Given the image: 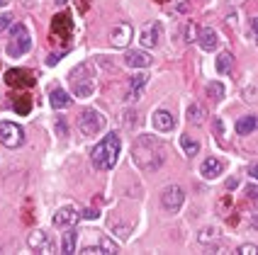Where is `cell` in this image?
Segmentation results:
<instances>
[{"mask_svg": "<svg viewBox=\"0 0 258 255\" xmlns=\"http://www.w3.org/2000/svg\"><path fill=\"white\" fill-rule=\"evenodd\" d=\"M134 117H137V114L132 112H124V124H127V127H134V124H137V119H134Z\"/></svg>", "mask_w": 258, "mask_h": 255, "instance_id": "36", "label": "cell"}, {"mask_svg": "<svg viewBox=\"0 0 258 255\" xmlns=\"http://www.w3.org/2000/svg\"><path fill=\"white\" fill-rule=\"evenodd\" d=\"M205 110H202L200 105H187V122H192V124H202L205 122Z\"/></svg>", "mask_w": 258, "mask_h": 255, "instance_id": "21", "label": "cell"}, {"mask_svg": "<svg viewBox=\"0 0 258 255\" xmlns=\"http://www.w3.org/2000/svg\"><path fill=\"white\" fill-rule=\"evenodd\" d=\"M81 216H83V219H98L100 214H98V209H86V212L81 214Z\"/></svg>", "mask_w": 258, "mask_h": 255, "instance_id": "37", "label": "cell"}, {"mask_svg": "<svg viewBox=\"0 0 258 255\" xmlns=\"http://www.w3.org/2000/svg\"><path fill=\"white\" fill-rule=\"evenodd\" d=\"M119 148H122V141H119V136L117 134H110V136H105L95 148H93V165L100 170H112L117 163V158H119Z\"/></svg>", "mask_w": 258, "mask_h": 255, "instance_id": "2", "label": "cell"}, {"mask_svg": "<svg viewBox=\"0 0 258 255\" xmlns=\"http://www.w3.org/2000/svg\"><path fill=\"white\" fill-rule=\"evenodd\" d=\"M222 173H224V163H222L219 158L210 156V158H205V160H202L200 175L205 178V180H215V178H219Z\"/></svg>", "mask_w": 258, "mask_h": 255, "instance_id": "11", "label": "cell"}, {"mask_svg": "<svg viewBox=\"0 0 258 255\" xmlns=\"http://www.w3.org/2000/svg\"><path fill=\"white\" fill-rule=\"evenodd\" d=\"M58 5H66V3H69V0H56Z\"/></svg>", "mask_w": 258, "mask_h": 255, "instance_id": "41", "label": "cell"}, {"mask_svg": "<svg viewBox=\"0 0 258 255\" xmlns=\"http://www.w3.org/2000/svg\"><path fill=\"white\" fill-rule=\"evenodd\" d=\"M151 122H154V127L158 131H171V129H175V117L168 110H156L154 117H151Z\"/></svg>", "mask_w": 258, "mask_h": 255, "instance_id": "13", "label": "cell"}, {"mask_svg": "<svg viewBox=\"0 0 258 255\" xmlns=\"http://www.w3.org/2000/svg\"><path fill=\"white\" fill-rule=\"evenodd\" d=\"M132 34H134V29H132L129 22H117L115 27H112V32H110V42L117 49H124L129 44V39H132Z\"/></svg>", "mask_w": 258, "mask_h": 255, "instance_id": "10", "label": "cell"}, {"mask_svg": "<svg viewBox=\"0 0 258 255\" xmlns=\"http://www.w3.org/2000/svg\"><path fill=\"white\" fill-rule=\"evenodd\" d=\"M81 219V212L76 209V207H61L56 214H54V226L56 228H71L76 226V221Z\"/></svg>", "mask_w": 258, "mask_h": 255, "instance_id": "9", "label": "cell"}, {"mask_svg": "<svg viewBox=\"0 0 258 255\" xmlns=\"http://www.w3.org/2000/svg\"><path fill=\"white\" fill-rule=\"evenodd\" d=\"M215 238H217V228L215 226L202 228L200 236H198V241H200V243H210V241H215Z\"/></svg>", "mask_w": 258, "mask_h": 255, "instance_id": "27", "label": "cell"}, {"mask_svg": "<svg viewBox=\"0 0 258 255\" xmlns=\"http://www.w3.org/2000/svg\"><path fill=\"white\" fill-rule=\"evenodd\" d=\"M71 20H69V15H58L54 17V25H51V37H63V39H69L71 37Z\"/></svg>", "mask_w": 258, "mask_h": 255, "instance_id": "15", "label": "cell"}, {"mask_svg": "<svg viewBox=\"0 0 258 255\" xmlns=\"http://www.w3.org/2000/svg\"><path fill=\"white\" fill-rule=\"evenodd\" d=\"M105 124H107V119L98 110H83L81 117H78V129L86 136H98L102 129H105Z\"/></svg>", "mask_w": 258, "mask_h": 255, "instance_id": "5", "label": "cell"}, {"mask_svg": "<svg viewBox=\"0 0 258 255\" xmlns=\"http://www.w3.org/2000/svg\"><path fill=\"white\" fill-rule=\"evenodd\" d=\"M81 253H83V255H100L102 250H100V245H86Z\"/></svg>", "mask_w": 258, "mask_h": 255, "instance_id": "33", "label": "cell"}, {"mask_svg": "<svg viewBox=\"0 0 258 255\" xmlns=\"http://www.w3.org/2000/svg\"><path fill=\"white\" fill-rule=\"evenodd\" d=\"M29 49H32V34H29V29L25 25H15L13 27V42L8 44V54L13 58H20L25 56Z\"/></svg>", "mask_w": 258, "mask_h": 255, "instance_id": "4", "label": "cell"}, {"mask_svg": "<svg viewBox=\"0 0 258 255\" xmlns=\"http://www.w3.org/2000/svg\"><path fill=\"white\" fill-rule=\"evenodd\" d=\"M15 110H17L20 114H27L29 112V98H25V95H22V98L15 102Z\"/></svg>", "mask_w": 258, "mask_h": 255, "instance_id": "29", "label": "cell"}, {"mask_svg": "<svg viewBox=\"0 0 258 255\" xmlns=\"http://www.w3.org/2000/svg\"><path fill=\"white\" fill-rule=\"evenodd\" d=\"M256 114H246V117H241L239 122H236V131L241 134V136H246V134H253L256 131Z\"/></svg>", "mask_w": 258, "mask_h": 255, "instance_id": "20", "label": "cell"}, {"mask_svg": "<svg viewBox=\"0 0 258 255\" xmlns=\"http://www.w3.org/2000/svg\"><path fill=\"white\" fill-rule=\"evenodd\" d=\"M198 42L205 51H215L217 44H219V37H217V32L212 27H202L198 29Z\"/></svg>", "mask_w": 258, "mask_h": 255, "instance_id": "14", "label": "cell"}, {"mask_svg": "<svg viewBox=\"0 0 258 255\" xmlns=\"http://www.w3.org/2000/svg\"><path fill=\"white\" fill-rule=\"evenodd\" d=\"M13 25V15H8V13H0V32L5 27H10Z\"/></svg>", "mask_w": 258, "mask_h": 255, "instance_id": "31", "label": "cell"}, {"mask_svg": "<svg viewBox=\"0 0 258 255\" xmlns=\"http://www.w3.org/2000/svg\"><path fill=\"white\" fill-rule=\"evenodd\" d=\"M212 129H215L217 136H222V134H224V124H222V119H219V117H215V119H212Z\"/></svg>", "mask_w": 258, "mask_h": 255, "instance_id": "32", "label": "cell"}, {"mask_svg": "<svg viewBox=\"0 0 258 255\" xmlns=\"http://www.w3.org/2000/svg\"><path fill=\"white\" fill-rule=\"evenodd\" d=\"M8 5V0H0V8H5Z\"/></svg>", "mask_w": 258, "mask_h": 255, "instance_id": "40", "label": "cell"}, {"mask_svg": "<svg viewBox=\"0 0 258 255\" xmlns=\"http://www.w3.org/2000/svg\"><path fill=\"white\" fill-rule=\"evenodd\" d=\"M183 37H185V42H187V44L198 42V27H195L192 22H187V25H185V32H183Z\"/></svg>", "mask_w": 258, "mask_h": 255, "instance_id": "28", "label": "cell"}, {"mask_svg": "<svg viewBox=\"0 0 258 255\" xmlns=\"http://www.w3.org/2000/svg\"><path fill=\"white\" fill-rule=\"evenodd\" d=\"M27 243L34 253H51V250H54V238H51L46 231H32Z\"/></svg>", "mask_w": 258, "mask_h": 255, "instance_id": "8", "label": "cell"}, {"mask_svg": "<svg viewBox=\"0 0 258 255\" xmlns=\"http://www.w3.org/2000/svg\"><path fill=\"white\" fill-rule=\"evenodd\" d=\"M185 202V192L180 185H168L163 192H161V207L168 214H175Z\"/></svg>", "mask_w": 258, "mask_h": 255, "instance_id": "7", "label": "cell"}, {"mask_svg": "<svg viewBox=\"0 0 258 255\" xmlns=\"http://www.w3.org/2000/svg\"><path fill=\"white\" fill-rule=\"evenodd\" d=\"M5 80H8V85H15V88L34 83V78H32L27 71H8L5 73Z\"/></svg>", "mask_w": 258, "mask_h": 255, "instance_id": "18", "label": "cell"}, {"mask_svg": "<svg viewBox=\"0 0 258 255\" xmlns=\"http://www.w3.org/2000/svg\"><path fill=\"white\" fill-rule=\"evenodd\" d=\"M129 68H149L151 66V54H146V51H129L127 56H124Z\"/></svg>", "mask_w": 258, "mask_h": 255, "instance_id": "16", "label": "cell"}, {"mask_svg": "<svg viewBox=\"0 0 258 255\" xmlns=\"http://www.w3.org/2000/svg\"><path fill=\"white\" fill-rule=\"evenodd\" d=\"M71 85H73V95L76 98H90L95 93V66L86 61V63H78L71 71Z\"/></svg>", "mask_w": 258, "mask_h": 255, "instance_id": "3", "label": "cell"}, {"mask_svg": "<svg viewBox=\"0 0 258 255\" xmlns=\"http://www.w3.org/2000/svg\"><path fill=\"white\" fill-rule=\"evenodd\" d=\"M76 243H78V233L73 231V226L69 228V233L63 236V243H61V250L63 253H73L76 250Z\"/></svg>", "mask_w": 258, "mask_h": 255, "instance_id": "22", "label": "cell"}, {"mask_svg": "<svg viewBox=\"0 0 258 255\" xmlns=\"http://www.w3.org/2000/svg\"><path fill=\"white\" fill-rule=\"evenodd\" d=\"M239 253H241V255H253V253H256V243H248V245H241V248H239Z\"/></svg>", "mask_w": 258, "mask_h": 255, "instance_id": "34", "label": "cell"}, {"mask_svg": "<svg viewBox=\"0 0 258 255\" xmlns=\"http://www.w3.org/2000/svg\"><path fill=\"white\" fill-rule=\"evenodd\" d=\"M56 131H58V136H69V127H66L63 117H56Z\"/></svg>", "mask_w": 258, "mask_h": 255, "instance_id": "30", "label": "cell"}, {"mask_svg": "<svg viewBox=\"0 0 258 255\" xmlns=\"http://www.w3.org/2000/svg\"><path fill=\"white\" fill-rule=\"evenodd\" d=\"M98 245H100V250H102V253H117V250H119V245H117L115 241H110L107 236H102Z\"/></svg>", "mask_w": 258, "mask_h": 255, "instance_id": "26", "label": "cell"}, {"mask_svg": "<svg viewBox=\"0 0 258 255\" xmlns=\"http://www.w3.org/2000/svg\"><path fill=\"white\" fill-rule=\"evenodd\" d=\"M49 102H51V107L54 110H66V107H71V95L63 90V88H58V85H54L51 90H49Z\"/></svg>", "mask_w": 258, "mask_h": 255, "instance_id": "12", "label": "cell"}, {"mask_svg": "<svg viewBox=\"0 0 258 255\" xmlns=\"http://www.w3.org/2000/svg\"><path fill=\"white\" fill-rule=\"evenodd\" d=\"M132 158L144 173H154L166 163V146L154 136H139L132 148Z\"/></svg>", "mask_w": 258, "mask_h": 255, "instance_id": "1", "label": "cell"}, {"mask_svg": "<svg viewBox=\"0 0 258 255\" xmlns=\"http://www.w3.org/2000/svg\"><path fill=\"white\" fill-rule=\"evenodd\" d=\"M246 197L251 199V202H256V183H251L246 187Z\"/></svg>", "mask_w": 258, "mask_h": 255, "instance_id": "35", "label": "cell"}, {"mask_svg": "<svg viewBox=\"0 0 258 255\" xmlns=\"http://www.w3.org/2000/svg\"><path fill=\"white\" fill-rule=\"evenodd\" d=\"M146 73H137V75H132V90H129L127 100H139L144 93V85H146Z\"/></svg>", "mask_w": 258, "mask_h": 255, "instance_id": "19", "label": "cell"}, {"mask_svg": "<svg viewBox=\"0 0 258 255\" xmlns=\"http://www.w3.org/2000/svg\"><path fill=\"white\" fill-rule=\"evenodd\" d=\"M158 39H161V25L158 22H154V25H146V27L142 29V44L144 46H156Z\"/></svg>", "mask_w": 258, "mask_h": 255, "instance_id": "17", "label": "cell"}, {"mask_svg": "<svg viewBox=\"0 0 258 255\" xmlns=\"http://www.w3.org/2000/svg\"><path fill=\"white\" fill-rule=\"evenodd\" d=\"M0 143L8 148H17L25 143V129L15 122H0Z\"/></svg>", "mask_w": 258, "mask_h": 255, "instance_id": "6", "label": "cell"}, {"mask_svg": "<svg viewBox=\"0 0 258 255\" xmlns=\"http://www.w3.org/2000/svg\"><path fill=\"white\" fill-rule=\"evenodd\" d=\"M248 37L256 39V17H251V25H248Z\"/></svg>", "mask_w": 258, "mask_h": 255, "instance_id": "38", "label": "cell"}, {"mask_svg": "<svg viewBox=\"0 0 258 255\" xmlns=\"http://www.w3.org/2000/svg\"><path fill=\"white\" fill-rule=\"evenodd\" d=\"M58 58H61V54H51V56L46 58V63H49V66H54V63H58Z\"/></svg>", "mask_w": 258, "mask_h": 255, "instance_id": "39", "label": "cell"}, {"mask_svg": "<svg viewBox=\"0 0 258 255\" xmlns=\"http://www.w3.org/2000/svg\"><path fill=\"white\" fill-rule=\"evenodd\" d=\"M207 95L215 100V102H219V100H224V85L219 83V80H212V83L207 85Z\"/></svg>", "mask_w": 258, "mask_h": 255, "instance_id": "25", "label": "cell"}, {"mask_svg": "<svg viewBox=\"0 0 258 255\" xmlns=\"http://www.w3.org/2000/svg\"><path fill=\"white\" fill-rule=\"evenodd\" d=\"M180 148L185 151V156H198L200 143L195 141V139H190V136H180Z\"/></svg>", "mask_w": 258, "mask_h": 255, "instance_id": "24", "label": "cell"}, {"mask_svg": "<svg viewBox=\"0 0 258 255\" xmlns=\"http://www.w3.org/2000/svg\"><path fill=\"white\" fill-rule=\"evenodd\" d=\"M231 66H234V56H231L229 51H224V54L217 56V71L219 73H229Z\"/></svg>", "mask_w": 258, "mask_h": 255, "instance_id": "23", "label": "cell"}]
</instances>
